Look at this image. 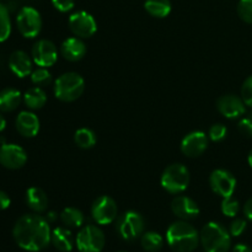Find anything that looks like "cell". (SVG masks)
Wrapping results in <instances>:
<instances>
[{"label":"cell","instance_id":"obj_14","mask_svg":"<svg viewBox=\"0 0 252 252\" xmlns=\"http://www.w3.org/2000/svg\"><path fill=\"white\" fill-rule=\"evenodd\" d=\"M208 148V137L202 130L189 133L181 142L182 154L189 158L201 157Z\"/></svg>","mask_w":252,"mask_h":252},{"label":"cell","instance_id":"obj_4","mask_svg":"<svg viewBox=\"0 0 252 252\" xmlns=\"http://www.w3.org/2000/svg\"><path fill=\"white\" fill-rule=\"evenodd\" d=\"M54 96L63 102L76 101L85 90L83 76L74 71L64 73L54 81Z\"/></svg>","mask_w":252,"mask_h":252},{"label":"cell","instance_id":"obj_6","mask_svg":"<svg viewBox=\"0 0 252 252\" xmlns=\"http://www.w3.org/2000/svg\"><path fill=\"white\" fill-rule=\"evenodd\" d=\"M144 218L135 211L125 212L122 216L118 217L116 224L118 234L126 241H133L139 238L144 233Z\"/></svg>","mask_w":252,"mask_h":252},{"label":"cell","instance_id":"obj_24","mask_svg":"<svg viewBox=\"0 0 252 252\" xmlns=\"http://www.w3.org/2000/svg\"><path fill=\"white\" fill-rule=\"evenodd\" d=\"M59 219L66 228H80L85 221V216L75 207H66L59 214Z\"/></svg>","mask_w":252,"mask_h":252},{"label":"cell","instance_id":"obj_3","mask_svg":"<svg viewBox=\"0 0 252 252\" xmlns=\"http://www.w3.org/2000/svg\"><path fill=\"white\" fill-rule=\"evenodd\" d=\"M199 240L206 252H228L231 246V235L220 223L209 221L202 228Z\"/></svg>","mask_w":252,"mask_h":252},{"label":"cell","instance_id":"obj_23","mask_svg":"<svg viewBox=\"0 0 252 252\" xmlns=\"http://www.w3.org/2000/svg\"><path fill=\"white\" fill-rule=\"evenodd\" d=\"M24 102L29 110H41L47 102V94L39 86H34L25 93Z\"/></svg>","mask_w":252,"mask_h":252},{"label":"cell","instance_id":"obj_7","mask_svg":"<svg viewBox=\"0 0 252 252\" xmlns=\"http://www.w3.org/2000/svg\"><path fill=\"white\" fill-rule=\"evenodd\" d=\"M106 238L98 226L89 224L80 229L75 238L79 252H101L105 248Z\"/></svg>","mask_w":252,"mask_h":252},{"label":"cell","instance_id":"obj_12","mask_svg":"<svg viewBox=\"0 0 252 252\" xmlns=\"http://www.w3.org/2000/svg\"><path fill=\"white\" fill-rule=\"evenodd\" d=\"M32 61L37 66L49 68L57 63L58 51L56 44L49 39H38L32 47Z\"/></svg>","mask_w":252,"mask_h":252},{"label":"cell","instance_id":"obj_9","mask_svg":"<svg viewBox=\"0 0 252 252\" xmlns=\"http://www.w3.org/2000/svg\"><path fill=\"white\" fill-rule=\"evenodd\" d=\"M118 208L115 199L110 196H101L91 206V216L100 225H108L117 219Z\"/></svg>","mask_w":252,"mask_h":252},{"label":"cell","instance_id":"obj_25","mask_svg":"<svg viewBox=\"0 0 252 252\" xmlns=\"http://www.w3.org/2000/svg\"><path fill=\"white\" fill-rule=\"evenodd\" d=\"M170 0H145L144 9L148 14L157 19H164L171 12Z\"/></svg>","mask_w":252,"mask_h":252},{"label":"cell","instance_id":"obj_35","mask_svg":"<svg viewBox=\"0 0 252 252\" xmlns=\"http://www.w3.org/2000/svg\"><path fill=\"white\" fill-rule=\"evenodd\" d=\"M52 5L59 12H69L75 6L74 0H52Z\"/></svg>","mask_w":252,"mask_h":252},{"label":"cell","instance_id":"obj_38","mask_svg":"<svg viewBox=\"0 0 252 252\" xmlns=\"http://www.w3.org/2000/svg\"><path fill=\"white\" fill-rule=\"evenodd\" d=\"M244 214H245L249 220L252 221V198L249 199L245 206H244Z\"/></svg>","mask_w":252,"mask_h":252},{"label":"cell","instance_id":"obj_2","mask_svg":"<svg viewBox=\"0 0 252 252\" xmlns=\"http://www.w3.org/2000/svg\"><path fill=\"white\" fill-rule=\"evenodd\" d=\"M166 241L175 252H192L201 243L199 233L186 220H177L167 228Z\"/></svg>","mask_w":252,"mask_h":252},{"label":"cell","instance_id":"obj_33","mask_svg":"<svg viewBox=\"0 0 252 252\" xmlns=\"http://www.w3.org/2000/svg\"><path fill=\"white\" fill-rule=\"evenodd\" d=\"M241 98L246 106L252 108V75L249 76L241 86Z\"/></svg>","mask_w":252,"mask_h":252},{"label":"cell","instance_id":"obj_43","mask_svg":"<svg viewBox=\"0 0 252 252\" xmlns=\"http://www.w3.org/2000/svg\"><path fill=\"white\" fill-rule=\"evenodd\" d=\"M249 117H250L251 120H252V111H251V113H250V116H249Z\"/></svg>","mask_w":252,"mask_h":252},{"label":"cell","instance_id":"obj_40","mask_svg":"<svg viewBox=\"0 0 252 252\" xmlns=\"http://www.w3.org/2000/svg\"><path fill=\"white\" fill-rule=\"evenodd\" d=\"M57 218H58V214H57L56 212H48V213H47L46 219L48 220V223H53V221L57 220Z\"/></svg>","mask_w":252,"mask_h":252},{"label":"cell","instance_id":"obj_27","mask_svg":"<svg viewBox=\"0 0 252 252\" xmlns=\"http://www.w3.org/2000/svg\"><path fill=\"white\" fill-rule=\"evenodd\" d=\"M74 142L81 149H91L97 142V137L90 128H80L74 134Z\"/></svg>","mask_w":252,"mask_h":252},{"label":"cell","instance_id":"obj_13","mask_svg":"<svg viewBox=\"0 0 252 252\" xmlns=\"http://www.w3.org/2000/svg\"><path fill=\"white\" fill-rule=\"evenodd\" d=\"M27 154L22 147L11 143H2L0 147V165L5 169L19 170L25 166Z\"/></svg>","mask_w":252,"mask_h":252},{"label":"cell","instance_id":"obj_37","mask_svg":"<svg viewBox=\"0 0 252 252\" xmlns=\"http://www.w3.org/2000/svg\"><path fill=\"white\" fill-rule=\"evenodd\" d=\"M11 204V199H10L9 194L4 191H0V211H5Z\"/></svg>","mask_w":252,"mask_h":252},{"label":"cell","instance_id":"obj_11","mask_svg":"<svg viewBox=\"0 0 252 252\" xmlns=\"http://www.w3.org/2000/svg\"><path fill=\"white\" fill-rule=\"evenodd\" d=\"M209 186L212 191L221 198L231 197L236 189V179L230 171L217 169L209 176Z\"/></svg>","mask_w":252,"mask_h":252},{"label":"cell","instance_id":"obj_44","mask_svg":"<svg viewBox=\"0 0 252 252\" xmlns=\"http://www.w3.org/2000/svg\"><path fill=\"white\" fill-rule=\"evenodd\" d=\"M117 252H126V251H117Z\"/></svg>","mask_w":252,"mask_h":252},{"label":"cell","instance_id":"obj_39","mask_svg":"<svg viewBox=\"0 0 252 252\" xmlns=\"http://www.w3.org/2000/svg\"><path fill=\"white\" fill-rule=\"evenodd\" d=\"M233 252H252V250L245 244H238V245L234 246Z\"/></svg>","mask_w":252,"mask_h":252},{"label":"cell","instance_id":"obj_8","mask_svg":"<svg viewBox=\"0 0 252 252\" xmlns=\"http://www.w3.org/2000/svg\"><path fill=\"white\" fill-rule=\"evenodd\" d=\"M16 25L25 38H34L41 33L42 17L38 10L32 6H24L16 16Z\"/></svg>","mask_w":252,"mask_h":252},{"label":"cell","instance_id":"obj_26","mask_svg":"<svg viewBox=\"0 0 252 252\" xmlns=\"http://www.w3.org/2000/svg\"><path fill=\"white\" fill-rule=\"evenodd\" d=\"M140 244L147 252H158L164 246V238L155 231H147L142 235Z\"/></svg>","mask_w":252,"mask_h":252},{"label":"cell","instance_id":"obj_17","mask_svg":"<svg viewBox=\"0 0 252 252\" xmlns=\"http://www.w3.org/2000/svg\"><path fill=\"white\" fill-rule=\"evenodd\" d=\"M16 129L22 137L33 138L39 132V120L31 111H21L15 121Z\"/></svg>","mask_w":252,"mask_h":252},{"label":"cell","instance_id":"obj_29","mask_svg":"<svg viewBox=\"0 0 252 252\" xmlns=\"http://www.w3.org/2000/svg\"><path fill=\"white\" fill-rule=\"evenodd\" d=\"M31 81L36 86L43 88V86L49 85L52 83V74L49 73L48 68H37L32 70L31 73Z\"/></svg>","mask_w":252,"mask_h":252},{"label":"cell","instance_id":"obj_1","mask_svg":"<svg viewBox=\"0 0 252 252\" xmlns=\"http://www.w3.org/2000/svg\"><path fill=\"white\" fill-rule=\"evenodd\" d=\"M15 243L22 250L38 252L52 243V231L48 220L38 213L24 214L12 229Z\"/></svg>","mask_w":252,"mask_h":252},{"label":"cell","instance_id":"obj_34","mask_svg":"<svg viewBox=\"0 0 252 252\" xmlns=\"http://www.w3.org/2000/svg\"><path fill=\"white\" fill-rule=\"evenodd\" d=\"M246 226H248V223H246L245 219L238 218L231 221L229 233H230L231 236H240L246 230Z\"/></svg>","mask_w":252,"mask_h":252},{"label":"cell","instance_id":"obj_36","mask_svg":"<svg viewBox=\"0 0 252 252\" xmlns=\"http://www.w3.org/2000/svg\"><path fill=\"white\" fill-rule=\"evenodd\" d=\"M238 129L243 135L251 138L252 137V120L251 118L250 117L243 118V120L239 122Z\"/></svg>","mask_w":252,"mask_h":252},{"label":"cell","instance_id":"obj_41","mask_svg":"<svg viewBox=\"0 0 252 252\" xmlns=\"http://www.w3.org/2000/svg\"><path fill=\"white\" fill-rule=\"evenodd\" d=\"M5 128H6V120L4 118L2 113L0 112V133H1Z\"/></svg>","mask_w":252,"mask_h":252},{"label":"cell","instance_id":"obj_31","mask_svg":"<svg viewBox=\"0 0 252 252\" xmlns=\"http://www.w3.org/2000/svg\"><path fill=\"white\" fill-rule=\"evenodd\" d=\"M238 15L244 22L252 25V0H240L239 1Z\"/></svg>","mask_w":252,"mask_h":252},{"label":"cell","instance_id":"obj_28","mask_svg":"<svg viewBox=\"0 0 252 252\" xmlns=\"http://www.w3.org/2000/svg\"><path fill=\"white\" fill-rule=\"evenodd\" d=\"M11 34V19L10 12L4 4L0 2V43L5 42Z\"/></svg>","mask_w":252,"mask_h":252},{"label":"cell","instance_id":"obj_10","mask_svg":"<svg viewBox=\"0 0 252 252\" xmlns=\"http://www.w3.org/2000/svg\"><path fill=\"white\" fill-rule=\"evenodd\" d=\"M69 29L79 38H89L97 31V24L91 14L88 11H76L69 17Z\"/></svg>","mask_w":252,"mask_h":252},{"label":"cell","instance_id":"obj_30","mask_svg":"<svg viewBox=\"0 0 252 252\" xmlns=\"http://www.w3.org/2000/svg\"><path fill=\"white\" fill-rule=\"evenodd\" d=\"M220 209L224 216L229 217V218H234L240 211V203H239L238 199L233 198V196L226 197L221 201Z\"/></svg>","mask_w":252,"mask_h":252},{"label":"cell","instance_id":"obj_20","mask_svg":"<svg viewBox=\"0 0 252 252\" xmlns=\"http://www.w3.org/2000/svg\"><path fill=\"white\" fill-rule=\"evenodd\" d=\"M27 207L34 213H43L48 207V197L46 192L39 187H30L25 196Z\"/></svg>","mask_w":252,"mask_h":252},{"label":"cell","instance_id":"obj_21","mask_svg":"<svg viewBox=\"0 0 252 252\" xmlns=\"http://www.w3.org/2000/svg\"><path fill=\"white\" fill-rule=\"evenodd\" d=\"M52 244L61 252H70L74 249L75 239L68 228L58 226L52 231Z\"/></svg>","mask_w":252,"mask_h":252},{"label":"cell","instance_id":"obj_5","mask_svg":"<svg viewBox=\"0 0 252 252\" xmlns=\"http://www.w3.org/2000/svg\"><path fill=\"white\" fill-rule=\"evenodd\" d=\"M191 181L189 169L182 164H171L164 170L160 179L161 187L171 194H179L186 191Z\"/></svg>","mask_w":252,"mask_h":252},{"label":"cell","instance_id":"obj_42","mask_svg":"<svg viewBox=\"0 0 252 252\" xmlns=\"http://www.w3.org/2000/svg\"><path fill=\"white\" fill-rule=\"evenodd\" d=\"M248 161H249V165H250V167H251V169H252V149L250 150V153H249Z\"/></svg>","mask_w":252,"mask_h":252},{"label":"cell","instance_id":"obj_16","mask_svg":"<svg viewBox=\"0 0 252 252\" xmlns=\"http://www.w3.org/2000/svg\"><path fill=\"white\" fill-rule=\"evenodd\" d=\"M171 211L181 220H192L199 216V207L196 201L187 196H176L171 202Z\"/></svg>","mask_w":252,"mask_h":252},{"label":"cell","instance_id":"obj_18","mask_svg":"<svg viewBox=\"0 0 252 252\" xmlns=\"http://www.w3.org/2000/svg\"><path fill=\"white\" fill-rule=\"evenodd\" d=\"M9 68L17 78H26L32 73V59L26 52L15 51L9 58Z\"/></svg>","mask_w":252,"mask_h":252},{"label":"cell","instance_id":"obj_32","mask_svg":"<svg viewBox=\"0 0 252 252\" xmlns=\"http://www.w3.org/2000/svg\"><path fill=\"white\" fill-rule=\"evenodd\" d=\"M226 133H228V129H226L225 126L221 125V123H217V125H213L209 128L208 137L212 142L219 143L225 139Z\"/></svg>","mask_w":252,"mask_h":252},{"label":"cell","instance_id":"obj_15","mask_svg":"<svg viewBox=\"0 0 252 252\" xmlns=\"http://www.w3.org/2000/svg\"><path fill=\"white\" fill-rule=\"evenodd\" d=\"M217 108L219 113L228 120L240 118L246 112V105L241 97L236 95H224L217 101Z\"/></svg>","mask_w":252,"mask_h":252},{"label":"cell","instance_id":"obj_19","mask_svg":"<svg viewBox=\"0 0 252 252\" xmlns=\"http://www.w3.org/2000/svg\"><path fill=\"white\" fill-rule=\"evenodd\" d=\"M61 54L69 62H79L85 57L86 44L79 37H69L61 46Z\"/></svg>","mask_w":252,"mask_h":252},{"label":"cell","instance_id":"obj_22","mask_svg":"<svg viewBox=\"0 0 252 252\" xmlns=\"http://www.w3.org/2000/svg\"><path fill=\"white\" fill-rule=\"evenodd\" d=\"M22 100V95L17 89L6 88L0 91V112L9 113L16 110Z\"/></svg>","mask_w":252,"mask_h":252}]
</instances>
